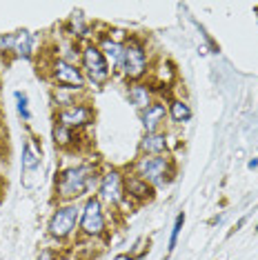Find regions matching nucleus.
Instances as JSON below:
<instances>
[{"mask_svg":"<svg viewBox=\"0 0 258 260\" xmlns=\"http://www.w3.org/2000/svg\"><path fill=\"white\" fill-rule=\"evenodd\" d=\"M183 224H185V214H178L174 220V227H172V236H169V247H167L169 251L176 249V242H178V236L183 232Z\"/></svg>","mask_w":258,"mask_h":260,"instance_id":"obj_21","label":"nucleus"},{"mask_svg":"<svg viewBox=\"0 0 258 260\" xmlns=\"http://www.w3.org/2000/svg\"><path fill=\"white\" fill-rule=\"evenodd\" d=\"M134 176L149 182L151 187H160L174 176V165L165 156H140L134 162Z\"/></svg>","mask_w":258,"mask_h":260,"instance_id":"obj_3","label":"nucleus"},{"mask_svg":"<svg viewBox=\"0 0 258 260\" xmlns=\"http://www.w3.org/2000/svg\"><path fill=\"white\" fill-rule=\"evenodd\" d=\"M80 60H83V74L89 78L93 85H103L109 80L111 67L107 62V58L103 56V51L98 49V45L87 43L80 51Z\"/></svg>","mask_w":258,"mask_h":260,"instance_id":"obj_5","label":"nucleus"},{"mask_svg":"<svg viewBox=\"0 0 258 260\" xmlns=\"http://www.w3.org/2000/svg\"><path fill=\"white\" fill-rule=\"evenodd\" d=\"M245 220H247V218H240V220L236 222V229H240V227H243V224H245Z\"/></svg>","mask_w":258,"mask_h":260,"instance_id":"obj_24","label":"nucleus"},{"mask_svg":"<svg viewBox=\"0 0 258 260\" xmlns=\"http://www.w3.org/2000/svg\"><path fill=\"white\" fill-rule=\"evenodd\" d=\"M54 138H56V145H60V147H69V145H74L76 132H72V129H67V127L56 125V127H54Z\"/></svg>","mask_w":258,"mask_h":260,"instance_id":"obj_19","label":"nucleus"},{"mask_svg":"<svg viewBox=\"0 0 258 260\" xmlns=\"http://www.w3.org/2000/svg\"><path fill=\"white\" fill-rule=\"evenodd\" d=\"M14 45H16V34L0 36V51H14Z\"/></svg>","mask_w":258,"mask_h":260,"instance_id":"obj_22","label":"nucleus"},{"mask_svg":"<svg viewBox=\"0 0 258 260\" xmlns=\"http://www.w3.org/2000/svg\"><path fill=\"white\" fill-rule=\"evenodd\" d=\"M14 54L20 56V58H31V54H34V36L29 31H16Z\"/></svg>","mask_w":258,"mask_h":260,"instance_id":"obj_17","label":"nucleus"},{"mask_svg":"<svg viewBox=\"0 0 258 260\" xmlns=\"http://www.w3.org/2000/svg\"><path fill=\"white\" fill-rule=\"evenodd\" d=\"M165 118H167L165 103H158V100H154V103H151L149 107L143 111V127H145V132H147V134L158 132V127L165 122Z\"/></svg>","mask_w":258,"mask_h":260,"instance_id":"obj_12","label":"nucleus"},{"mask_svg":"<svg viewBox=\"0 0 258 260\" xmlns=\"http://www.w3.org/2000/svg\"><path fill=\"white\" fill-rule=\"evenodd\" d=\"M167 116L172 118L176 125H183V122L191 120V107L185 103V100H172L167 107Z\"/></svg>","mask_w":258,"mask_h":260,"instance_id":"obj_16","label":"nucleus"},{"mask_svg":"<svg viewBox=\"0 0 258 260\" xmlns=\"http://www.w3.org/2000/svg\"><path fill=\"white\" fill-rule=\"evenodd\" d=\"M80 232L89 238H98L105 234L107 220H105V211H103V203L98 198H87L83 209H80V220H78Z\"/></svg>","mask_w":258,"mask_h":260,"instance_id":"obj_6","label":"nucleus"},{"mask_svg":"<svg viewBox=\"0 0 258 260\" xmlns=\"http://www.w3.org/2000/svg\"><path fill=\"white\" fill-rule=\"evenodd\" d=\"M167 147H169L167 134H163V132L145 134V138L140 140V153L143 156H165Z\"/></svg>","mask_w":258,"mask_h":260,"instance_id":"obj_11","label":"nucleus"},{"mask_svg":"<svg viewBox=\"0 0 258 260\" xmlns=\"http://www.w3.org/2000/svg\"><path fill=\"white\" fill-rule=\"evenodd\" d=\"M38 260H56V256H54V253H51L49 249H45V251L38 256Z\"/></svg>","mask_w":258,"mask_h":260,"instance_id":"obj_23","label":"nucleus"},{"mask_svg":"<svg viewBox=\"0 0 258 260\" xmlns=\"http://www.w3.org/2000/svg\"><path fill=\"white\" fill-rule=\"evenodd\" d=\"M154 196V187L149 182H145L138 176H129L125 178V198L127 200H136V203H145V200H151Z\"/></svg>","mask_w":258,"mask_h":260,"instance_id":"obj_10","label":"nucleus"},{"mask_svg":"<svg viewBox=\"0 0 258 260\" xmlns=\"http://www.w3.org/2000/svg\"><path fill=\"white\" fill-rule=\"evenodd\" d=\"M98 49H101V51H103V56L107 58V62H109V67H111V69L118 67V64H120V56H122V45H120V43L111 40L109 36H103V38H101V43H98Z\"/></svg>","mask_w":258,"mask_h":260,"instance_id":"obj_14","label":"nucleus"},{"mask_svg":"<svg viewBox=\"0 0 258 260\" xmlns=\"http://www.w3.org/2000/svg\"><path fill=\"white\" fill-rule=\"evenodd\" d=\"M78 220H80V207L78 205H74V203L60 205V207H56V211L51 214L49 224H47V232H49L51 238L64 240L76 232Z\"/></svg>","mask_w":258,"mask_h":260,"instance_id":"obj_4","label":"nucleus"},{"mask_svg":"<svg viewBox=\"0 0 258 260\" xmlns=\"http://www.w3.org/2000/svg\"><path fill=\"white\" fill-rule=\"evenodd\" d=\"M56 120L60 127H67V129H72V132H76V129L89 125L93 120V109L85 103H76L72 107H62L58 111Z\"/></svg>","mask_w":258,"mask_h":260,"instance_id":"obj_9","label":"nucleus"},{"mask_svg":"<svg viewBox=\"0 0 258 260\" xmlns=\"http://www.w3.org/2000/svg\"><path fill=\"white\" fill-rule=\"evenodd\" d=\"M51 80L60 87H69V89H76L80 91L85 87V74L83 69H78V64H72V62H64L60 58H56L51 62Z\"/></svg>","mask_w":258,"mask_h":260,"instance_id":"obj_8","label":"nucleus"},{"mask_svg":"<svg viewBox=\"0 0 258 260\" xmlns=\"http://www.w3.org/2000/svg\"><path fill=\"white\" fill-rule=\"evenodd\" d=\"M98 200L111 207H118L125 200V178L120 171L111 169L98 182Z\"/></svg>","mask_w":258,"mask_h":260,"instance_id":"obj_7","label":"nucleus"},{"mask_svg":"<svg viewBox=\"0 0 258 260\" xmlns=\"http://www.w3.org/2000/svg\"><path fill=\"white\" fill-rule=\"evenodd\" d=\"M91 167L78 165V167H67L58 174L56 178V196L62 203H72L80 198L96 185V176H91Z\"/></svg>","mask_w":258,"mask_h":260,"instance_id":"obj_1","label":"nucleus"},{"mask_svg":"<svg viewBox=\"0 0 258 260\" xmlns=\"http://www.w3.org/2000/svg\"><path fill=\"white\" fill-rule=\"evenodd\" d=\"M125 78L129 80H140L145 74L149 72V60H147V51H145L143 40L129 36L122 45V56H120V64Z\"/></svg>","mask_w":258,"mask_h":260,"instance_id":"obj_2","label":"nucleus"},{"mask_svg":"<svg viewBox=\"0 0 258 260\" xmlns=\"http://www.w3.org/2000/svg\"><path fill=\"white\" fill-rule=\"evenodd\" d=\"M69 25H72V36L74 38H85L87 36V22H85V16L80 11H74L72 18H69Z\"/></svg>","mask_w":258,"mask_h":260,"instance_id":"obj_18","label":"nucleus"},{"mask_svg":"<svg viewBox=\"0 0 258 260\" xmlns=\"http://www.w3.org/2000/svg\"><path fill=\"white\" fill-rule=\"evenodd\" d=\"M129 100H132V105L136 109L145 111L151 103H154V93H151V89L147 85H140V82H136V85L129 89Z\"/></svg>","mask_w":258,"mask_h":260,"instance_id":"obj_15","label":"nucleus"},{"mask_svg":"<svg viewBox=\"0 0 258 260\" xmlns=\"http://www.w3.org/2000/svg\"><path fill=\"white\" fill-rule=\"evenodd\" d=\"M14 98H16V105H18V114L22 116V120H29L31 118V111H29V98L25 91H14Z\"/></svg>","mask_w":258,"mask_h":260,"instance_id":"obj_20","label":"nucleus"},{"mask_svg":"<svg viewBox=\"0 0 258 260\" xmlns=\"http://www.w3.org/2000/svg\"><path fill=\"white\" fill-rule=\"evenodd\" d=\"M22 174H25V185H27V178L31 174H36V171L40 169V151L34 147L31 140H27L25 145H22Z\"/></svg>","mask_w":258,"mask_h":260,"instance_id":"obj_13","label":"nucleus"}]
</instances>
